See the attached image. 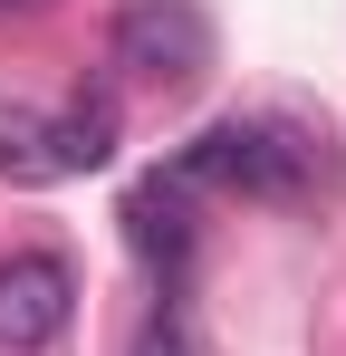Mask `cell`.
<instances>
[{
    "instance_id": "6da1fadb",
    "label": "cell",
    "mask_w": 346,
    "mask_h": 356,
    "mask_svg": "<svg viewBox=\"0 0 346 356\" xmlns=\"http://www.w3.org/2000/svg\"><path fill=\"white\" fill-rule=\"evenodd\" d=\"M318 164V145L298 135L288 116H222L183 145V183H231V193H260V202H288Z\"/></svg>"
},
{
    "instance_id": "7a4b0ae2",
    "label": "cell",
    "mask_w": 346,
    "mask_h": 356,
    "mask_svg": "<svg viewBox=\"0 0 346 356\" xmlns=\"http://www.w3.org/2000/svg\"><path fill=\"white\" fill-rule=\"evenodd\" d=\"M115 67L145 87H192L212 67V19L202 0H125L115 10Z\"/></svg>"
},
{
    "instance_id": "3957f363",
    "label": "cell",
    "mask_w": 346,
    "mask_h": 356,
    "mask_svg": "<svg viewBox=\"0 0 346 356\" xmlns=\"http://www.w3.org/2000/svg\"><path fill=\"white\" fill-rule=\"evenodd\" d=\"M67 298H77V280H67L58 250H19V260H0V347H10V356L58 347Z\"/></svg>"
},
{
    "instance_id": "277c9868",
    "label": "cell",
    "mask_w": 346,
    "mask_h": 356,
    "mask_svg": "<svg viewBox=\"0 0 346 356\" xmlns=\"http://www.w3.org/2000/svg\"><path fill=\"white\" fill-rule=\"evenodd\" d=\"M0 174L10 183H58V106L0 97Z\"/></svg>"
},
{
    "instance_id": "5b68a950",
    "label": "cell",
    "mask_w": 346,
    "mask_h": 356,
    "mask_svg": "<svg viewBox=\"0 0 346 356\" xmlns=\"http://www.w3.org/2000/svg\"><path fill=\"white\" fill-rule=\"evenodd\" d=\"M192 183L183 174H154L135 202H125V222H135V250H154V260H183L192 250V202H183Z\"/></svg>"
},
{
    "instance_id": "8992f818",
    "label": "cell",
    "mask_w": 346,
    "mask_h": 356,
    "mask_svg": "<svg viewBox=\"0 0 346 356\" xmlns=\"http://www.w3.org/2000/svg\"><path fill=\"white\" fill-rule=\"evenodd\" d=\"M115 164V106H58V174Z\"/></svg>"
},
{
    "instance_id": "52a82bcc",
    "label": "cell",
    "mask_w": 346,
    "mask_h": 356,
    "mask_svg": "<svg viewBox=\"0 0 346 356\" xmlns=\"http://www.w3.org/2000/svg\"><path fill=\"white\" fill-rule=\"evenodd\" d=\"M145 356H183V337H173V327H154V337H145Z\"/></svg>"
},
{
    "instance_id": "ba28073f",
    "label": "cell",
    "mask_w": 346,
    "mask_h": 356,
    "mask_svg": "<svg viewBox=\"0 0 346 356\" xmlns=\"http://www.w3.org/2000/svg\"><path fill=\"white\" fill-rule=\"evenodd\" d=\"M0 10H49V0H0Z\"/></svg>"
}]
</instances>
